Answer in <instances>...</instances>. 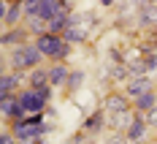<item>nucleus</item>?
<instances>
[{"mask_svg": "<svg viewBox=\"0 0 157 144\" xmlns=\"http://www.w3.org/2000/svg\"><path fill=\"white\" fill-rule=\"evenodd\" d=\"M35 46L44 52V57H52V60H65L68 52H71V44L65 41L63 35H57V33H41V35H35Z\"/></svg>", "mask_w": 157, "mask_h": 144, "instance_id": "1", "label": "nucleus"}, {"mask_svg": "<svg viewBox=\"0 0 157 144\" xmlns=\"http://www.w3.org/2000/svg\"><path fill=\"white\" fill-rule=\"evenodd\" d=\"M44 52L35 46V44H19V46L11 52V65L16 71H27V68H35L41 63Z\"/></svg>", "mask_w": 157, "mask_h": 144, "instance_id": "2", "label": "nucleus"}, {"mask_svg": "<svg viewBox=\"0 0 157 144\" xmlns=\"http://www.w3.org/2000/svg\"><path fill=\"white\" fill-rule=\"evenodd\" d=\"M16 98H19V103L27 109V114H44V109H46V95H41L38 90H22V93H16Z\"/></svg>", "mask_w": 157, "mask_h": 144, "instance_id": "3", "label": "nucleus"}, {"mask_svg": "<svg viewBox=\"0 0 157 144\" xmlns=\"http://www.w3.org/2000/svg\"><path fill=\"white\" fill-rule=\"evenodd\" d=\"M14 128V136H16V142H22V144H30L35 142V139H41L44 133L49 130V125H30V122H16V125H11Z\"/></svg>", "mask_w": 157, "mask_h": 144, "instance_id": "4", "label": "nucleus"}, {"mask_svg": "<svg viewBox=\"0 0 157 144\" xmlns=\"http://www.w3.org/2000/svg\"><path fill=\"white\" fill-rule=\"evenodd\" d=\"M146 125H149V122H146L144 117H133V122L127 125V139H130V142H141L144 133H146Z\"/></svg>", "mask_w": 157, "mask_h": 144, "instance_id": "5", "label": "nucleus"}, {"mask_svg": "<svg viewBox=\"0 0 157 144\" xmlns=\"http://www.w3.org/2000/svg\"><path fill=\"white\" fill-rule=\"evenodd\" d=\"M149 90H152L149 76H138V79H133L127 84V95L130 98H138V95H144V93H149Z\"/></svg>", "mask_w": 157, "mask_h": 144, "instance_id": "6", "label": "nucleus"}, {"mask_svg": "<svg viewBox=\"0 0 157 144\" xmlns=\"http://www.w3.org/2000/svg\"><path fill=\"white\" fill-rule=\"evenodd\" d=\"M46 27H49V33H57V35H63V33L68 30V27H73V16L65 11V14H60L57 19H52Z\"/></svg>", "mask_w": 157, "mask_h": 144, "instance_id": "7", "label": "nucleus"}, {"mask_svg": "<svg viewBox=\"0 0 157 144\" xmlns=\"http://www.w3.org/2000/svg\"><path fill=\"white\" fill-rule=\"evenodd\" d=\"M68 74H71V71H68L65 65H60V63L52 65V68H49V82H52V87H60V84H65V82L71 79Z\"/></svg>", "mask_w": 157, "mask_h": 144, "instance_id": "8", "label": "nucleus"}, {"mask_svg": "<svg viewBox=\"0 0 157 144\" xmlns=\"http://www.w3.org/2000/svg\"><path fill=\"white\" fill-rule=\"evenodd\" d=\"M16 87H19V74H3L0 93H3V95H16V93H14Z\"/></svg>", "mask_w": 157, "mask_h": 144, "instance_id": "9", "label": "nucleus"}, {"mask_svg": "<svg viewBox=\"0 0 157 144\" xmlns=\"http://www.w3.org/2000/svg\"><path fill=\"white\" fill-rule=\"evenodd\" d=\"M155 106H157V95L152 93V90H149V93H144V95H138V98H136V109H138V112H152Z\"/></svg>", "mask_w": 157, "mask_h": 144, "instance_id": "10", "label": "nucleus"}, {"mask_svg": "<svg viewBox=\"0 0 157 144\" xmlns=\"http://www.w3.org/2000/svg\"><path fill=\"white\" fill-rule=\"evenodd\" d=\"M22 8H25L22 0L14 3V6H6V8H3V22H6V25H14L16 19H19V14H22Z\"/></svg>", "mask_w": 157, "mask_h": 144, "instance_id": "11", "label": "nucleus"}, {"mask_svg": "<svg viewBox=\"0 0 157 144\" xmlns=\"http://www.w3.org/2000/svg\"><path fill=\"white\" fill-rule=\"evenodd\" d=\"M63 38L68 44H76V41H84V38H87V30H78L76 25H73V27H68V30L63 33Z\"/></svg>", "mask_w": 157, "mask_h": 144, "instance_id": "12", "label": "nucleus"}, {"mask_svg": "<svg viewBox=\"0 0 157 144\" xmlns=\"http://www.w3.org/2000/svg\"><path fill=\"white\" fill-rule=\"evenodd\" d=\"M141 22H144V25H146V22H149V25H155V22H157V6H144Z\"/></svg>", "mask_w": 157, "mask_h": 144, "instance_id": "13", "label": "nucleus"}, {"mask_svg": "<svg viewBox=\"0 0 157 144\" xmlns=\"http://www.w3.org/2000/svg\"><path fill=\"white\" fill-rule=\"evenodd\" d=\"M14 41H25V33H3V44L8 46V44H14Z\"/></svg>", "mask_w": 157, "mask_h": 144, "instance_id": "14", "label": "nucleus"}, {"mask_svg": "<svg viewBox=\"0 0 157 144\" xmlns=\"http://www.w3.org/2000/svg\"><path fill=\"white\" fill-rule=\"evenodd\" d=\"M144 68H146V71H155V68H157V54L149 52V54L144 57Z\"/></svg>", "mask_w": 157, "mask_h": 144, "instance_id": "15", "label": "nucleus"}, {"mask_svg": "<svg viewBox=\"0 0 157 144\" xmlns=\"http://www.w3.org/2000/svg\"><path fill=\"white\" fill-rule=\"evenodd\" d=\"M109 109L122 112V109H125V98H111V101H109Z\"/></svg>", "mask_w": 157, "mask_h": 144, "instance_id": "16", "label": "nucleus"}, {"mask_svg": "<svg viewBox=\"0 0 157 144\" xmlns=\"http://www.w3.org/2000/svg\"><path fill=\"white\" fill-rule=\"evenodd\" d=\"M14 133H3V136H0V144H14Z\"/></svg>", "mask_w": 157, "mask_h": 144, "instance_id": "17", "label": "nucleus"}, {"mask_svg": "<svg viewBox=\"0 0 157 144\" xmlns=\"http://www.w3.org/2000/svg\"><path fill=\"white\" fill-rule=\"evenodd\" d=\"M98 122H100V114H92V117H90V120H87V128H95V125H98Z\"/></svg>", "mask_w": 157, "mask_h": 144, "instance_id": "18", "label": "nucleus"}, {"mask_svg": "<svg viewBox=\"0 0 157 144\" xmlns=\"http://www.w3.org/2000/svg\"><path fill=\"white\" fill-rule=\"evenodd\" d=\"M146 122H149V125H157V109L149 112V120H146Z\"/></svg>", "mask_w": 157, "mask_h": 144, "instance_id": "19", "label": "nucleus"}, {"mask_svg": "<svg viewBox=\"0 0 157 144\" xmlns=\"http://www.w3.org/2000/svg\"><path fill=\"white\" fill-rule=\"evenodd\" d=\"M68 82H71V87H76L78 82H81V74H73V76H71V79H68Z\"/></svg>", "mask_w": 157, "mask_h": 144, "instance_id": "20", "label": "nucleus"}, {"mask_svg": "<svg viewBox=\"0 0 157 144\" xmlns=\"http://www.w3.org/2000/svg\"><path fill=\"white\" fill-rule=\"evenodd\" d=\"M100 3H103V6H111V0H100Z\"/></svg>", "mask_w": 157, "mask_h": 144, "instance_id": "21", "label": "nucleus"}, {"mask_svg": "<svg viewBox=\"0 0 157 144\" xmlns=\"http://www.w3.org/2000/svg\"><path fill=\"white\" fill-rule=\"evenodd\" d=\"M30 144H44V142H41V139H35V142H30Z\"/></svg>", "mask_w": 157, "mask_h": 144, "instance_id": "22", "label": "nucleus"}, {"mask_svg": "<svg viewBox=\"0 0 157 144\" xmlns=\"http://www.w3.org/2000/svg\"><path fill=\"white\" fill-rule=\"evenodd\" d=\"M63 3H65V0H63Z\"/></svg>", "mask_w": 157, "mask_h": 144, "instance_id": "23", "label": "nucleus"}]
</instances>
